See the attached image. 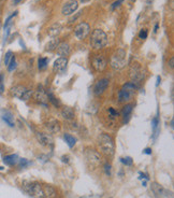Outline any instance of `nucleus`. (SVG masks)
Masks as SVG:
<instances>
[{"instance_id": "nucleus-11", "label": "nucleus", "mask_w": 174, "mask_h": 198, "mask_svg": "<svg viewBox=\"0 0 174 198\" xmlns=\"http://www.w3.org/2000/svg\"><path fill=\"white\" fill-rule=\"evenodd\" d=\"M34 99H36L40 104H43V106H46V104H48V93L45 92V90H44V88L42 87V86H39V87L37 88V90L34 92Z\"/></svg>"}, {"instance_id": "nucleus-28", "label": "nucleus", "mask_w": 174, "mask_h": 198, "mask_svg": "<svg viewBox=\"0 0 174 198\" xmlns=\"http://www.w3.org/2000/svg\"><path fill=\"white\" fill-rule=\"evenodd\" d=\"M7 67H8L9 72H12L16 69V60H15V56H14V55L12 56V58H11L10 62H9V65Z\"/></svg>"}, {"instance_id": "nucleus-19", "label": "nucleus", "mask_w": 174, "mask_h": 198, "mask_svg": "<svg viewBox=\"0 0 174 198\" xmlns=\"http://www.w3.org/2000/svg\"><path fill=\"white\" fill-rule=\"evenodd\" d=\"M62 24H60V23H55V24H53L50 28H48V34L50 35L51 37H57L58 35L62 32Z\"/></svg>"}, {"instance_id": "nucleus-5", "label": "nucleus", "mask_w": 174, "mask_h": 198, "mask_svg": "<svg viewBox=\"0 0 174 198\" xmlns=\"http://www.w3.org/2000/svg\"><path fill=\"white\" fill-rule=\"evenodd\" d=\"M25 191L32 197L36 198H44L43 187L40 183L37 182H24Z\"/></svg>"}, {"instance_id": "nucleus-37", "label": "nucleus", "mask_w": 174, "mask_h": 198, "mask_svg": "<svg viewBox=\"0 0 174 198\" xmlns=\"http://www.w3.org/2000/svg\"><path fill=\"white\" fill-rule=\"evenodd\" d=\"M104 170H105V173H107L108 176H111V165L105 164L104 165Z\"/></svg>"}, {"instance_id": "nucleus-10", "label": "nucleus", "mask_w": 174, "mask_h": 198, "mask_svg": "<svg viewBox=\"0 0 174 198\" xmlns=\"http://www.w3.org/2000/svg\"><path fill=\"white\" fill-rule=\"evenodd\" d=\"M93 67L97 72H102L104 71V69L107 68L108 66V60L103 55H96L93 58Z\"/></svg>"}, {"instance_id": "nucleus-3", "label": "nucleus", "mask_w": 174, "mask_h": 198, "mask_svg": "<svg viewBox=\"0 0 174 198\" xmlns=\"http://www.w3.org/2000/svg\"><path fill=\"white\" fill-rule=\"evenodd\" d=\"M138 86L133 84L132 82L126 83L123 85V87L121 88V90L118 92V101L121 104H126V102L130 101L133 98L137 90Z\"/></svg>"}, {"instance_id": "nucleus-14", "label": "nucleus", "mask_w": 174, "mask_h": 198, "mask_svg": "<svg viewBox=\"0 0 174 198\" xmlns=\"http://www.w3.org/2000/svg\"><path fill=\"white\" fill-rule=\"evenodd\" d=\"M38 141L44 146H51L53 145V137L50 134H45V132H38L37 134Z\"/></svg>"}, {"instance_id": "nucleus-16", "label": "nucleus", "mask_w": 174, "mask_h": 198, "mask_svg": "<svg viewBox=\"0 0 174 198\" xmlns=\"http://www.w3.org/2000/svg\"><path fill=\"white\" fill-rule=\"evenodd\" d=\"M46 128H48V130L51 134H58L60 131V129H62V126H60L59 121L52 118L46 123Z\"/></svg>"}, {"instance_id": "nucleus-33", "label": "nucleus", "mask_w": 174, "mask_h": 198, "mask_svg": "<svg viewBox=\"0 0 174 198\" xmlns=\"http://www.w3.org/2000/svg\"><path fill=\"white\" fill-rule=\"evenodd\" d=\"M109 114H110V116H111L112 118H116L117 116H118V112H117V111H115L113 108H109Z\"/></svg>"}, {"instance_id": "nucleus-13", "label": "nucleus", "mask_w": 174, "mask_h": 198, "mask_svg": "<svg viewBox=\"0 0 174 198\" xmlns=\"http://www.w3.org/2000/svg\"><path fill=\"white\" fill-rule=\"evenodd\" d=\"M109 83H110V81H109V79H107V78H103L98 81V82L96 83L95 87H94V93H95L96 96L102 95L103 93L107 90L108 86H109Z\"/></svg>"}, {"instance_id": "nucleus-4", "label": "nucleus", "mask_w": 174, "mask_h": 198, "mask_svg": "<svg viewBox=\"0 0 174 198\" xmlns=\"http://www.w3.org/2000/svg\"><path fill=\"white\" fill-rule=\"evenodd\" d=\"M126 59L127 54L126 51L123 48L117 50L111 57V62H110V66L114 70H121L125 66H126Z\"/></svg>"}, {"instance_id": "nucleus-21", "label": "nucleus", "mask_w": 174, "mask_h": 198, "mask_svg": "<svg viewBox=\"0 0 174 198\" xmlns=\"http://www.w3.org/2000/svg\"><path fill=\"white\" fill-rule=\"evenodd\" d=\"M62 115L63 118H66L67 121H72L75 116V113L73 109L70 108V107H65L62 110Z\"/></svg>"}, {"instance_id": "nucleus-24", "label": "nucleus", "mask_w": 174, "mask_h": 198, "mask_svg": "<svg viewBox=\"0 0 174 198\" xmlns=\"http://www.w3.org/2000/svg\"><path fill=\"white\" fill-rule=\"evenodd\" d=\"M2 120H3L4 122H6L10 127H14V125H15V122H14V117H13V115L10 112H6V113H4L3 115H2Z\"/></svg>"}, {"instance_id": "nucleus-9", "label": "nucleus", "mask_w": 174, "mask_h": 198, "mask_svg": "<svg viewBox=\"0 0 174 198\" xmlns=\"http://www.w3.org/2000/svg\"><path fill=\"white\" fill-rule=\"evenodd\" d=\"M85 157L89 166L96 168L100 165L101 163V156L97 151L95 150H87L85 152Z\"/></svg>"}, {"instance_id": "nucleus-20", "label": "nucleus", "mask_w": 174, "mask_h": 198, "mask_svg": "<svg viewBox=\"0 0 174 198\" xmlns=\"http://www.w3.org/2000/svg\"><path fill=\"white\" fill-rule=\"evenodd\" d=\"M43 187V193H44V198H56L57 196V192L56 190L51 185H44Z\"/></svg>"}, {"instance_id": "nucleus-31", "label": "nucleus", "mask_w": 174, "mask_h": 198, "mask_svg": "<svg viewBox=\"0 0 174 198\" xmlns=\"http://www.w3.org/2000/svg\"><path fill=\"white\" fill-rule=\"evenodd\" d=\"M121 162L123 163L124 165H126V166H131L132 165V159H131V157H124V158H121Z\"/></svg>"}, {"instance_id": "nucleus-22", "label": "nucleus", "mask_w": 174, "mask_h": 198, "mask_svg": "<svg viewBox=\"0 0 174 198\" xmlns=\"http://www.w3.org/2000/svg\"><path fill=\"white\" fill-rule=\"evenodd\" d=\"M18 156L16 154H11V155H7L4 156L3 158V163L6 165H8V166H14V165H16L18 163Z\"/></svg>"}, {"instance_id": "nucleus-35", "label": "nucleus", "mask_w": 174, "mask_h": 198, "mask_svg": "<svg viewBox=\"0 0 174 198\" xmlns=\"http://www.w3.org/2000/svg\"><path fill=\"white\" fill-rule=\"evenodd\" d=\"M123 1H124V0H116L115 2H113L112 6H111V10H115V9H116L117 7L121 6V3Z\"/></svg>"}, {"instance_id": "nucleus-2", "label": "nucleus", "mask_w": 174, "mask_h": 198, "mask_svg": "<svg viewBox=\"0 0 174 198\" xmlns=\"http://www.w3.org/2000/svg\"><path fill=\"white\" fill-rule=\"evenodd\" d=\"M108 44V36L103 30L95 29L90 37V45L94 50H101Z\"/></svg>"}, {"instance_id": "nucleus-1", "label": "nucleus", "mask_w": 174, "mask_h": 198, "mask_svg": "<svg viewBox=\"0 0 174 198\" xmlns=\"http://www.w3.org/2000/svg\"><path fill=\"white\" fill-rule=\"evenodd\" d=\"M98 143L103 153L107 156H113L115 153V143L110 135L101 134L98 139Z\"/></svg>"}, {"instance_id": "nucleus-36", "label": "nucleus", "mask_w": 174, "mask_h": 198, "mask_svg": "<svg viewBox=\"0 0 174 198\" xmlns=\"http://www.w3.org/2000/svg\"><path fill=\"white\" fill-rule=\"evenodd\" d=\"M4 90V86H3V76L2 74H0V95L3 93Z\"/></svg>"}, {"instance_id": "nucleus-8", "label": "nucleus", "mask_w": 174, "mask_h": 198, "mask_svg": "<svg viewBox=\"0 0 174 198\" xmlns=\"http://www.w3.org/2000/svg\"><path fill=\"white\" fill-rule=\"evenodd\" d=\"M90 32V26L87 23L82 22L74 28V36L77 40H84Z\"/></svg>"}, {"instance_id": "nucleus-15", "label": "nucleus", "mask_w": 174, "mask_h": 198, "mask_svg": "<svg viewBox=\"0 0 174 198\" xmlns=\"http://www.w3.org/2000/svg\"><path fill=\"white\" fill-rule=\"evenodd\" d=\"M68 65V58L67 57H59L54 62L53 70L55 72H62L66 69Z\"/></svg>"}, {"instance_id": "nucleus-48", "label": "nucleus", "mask_w": 174, "mask_h": 198, "mask_svg": "<svg viewBox=\"0 0 174 198\" xmlns=\"http://www.w3.org/2000/svg\"><path fill=\"white\" fill-rule=\"evenodd\" d=\"M149 2H150V0H149Z\"/></svg>"}, {"instance_id": "nucleus-30", "label": "nucleus", "mask_w": 174, "mask_h": 198, "mask_svg": "<svg viewBox=\"0 0 174 198\" xmlns=\"http://www.w3.org/2000/svg\"><path fill=\"white\" fill-rule=\"evenodd\" d=\"M12 56H13V53L11 52V51H8V52L6 53V56H4V65H6V66H8L9 65V62H10Z\"/></svg>"}, {"instance_id": "nucleus-40", "label": "nucleus", "mask_w": 174, "mask_h": 198, "mask_svg": "<svg viewBox=\"0 0 174 198\" xmlns=\"http://www.w3.org/2000/svg\"><path fill=\"white\" fill-rule=\"evenodd\" d=\"M169 64H170V68L171 69H173V66H174V58L173 57H171V59H170V62H169Z\"/></svg>"}, {"instance_id": "nucleus-43", "label": "nucleus", "mask_w": 174, "mask_h": 198, "mask_svg": "<svg viewBox=\"0 0 174 198\" xmlns=\"http://www.w3.org/2000/svg\"><path fill=\"white\" fill-rule=\"evenodd\" d=\"M13 1H14V3H15V4H17V3H20L21 1H23V0H13Z\"/></svg>"}, {"instance_id": "nucleus-25", "label": "nucleus", "mask_w": 174, "mask_h": 198, "mask_svg": "<svg viewBox=\"0 0 174 198\" xmlns=\"http://www.w3.org/2000/svg\"><path fill=\"white\" fill-rule=\"evenodd\" d=\"M63 139H65L66 143L68 144V146H69V148H73V146L75 145V143H76V139H75L73 136L69 135V134H65Z\"/></svg>"}, {"instance_id": "nucleus-32", "label": "nucleus", "mask_w": 174, "mask_h": 198, "mask_svg": "<svg viewBox=\"0 0 174 198\" xmlns=\"http://www.w3.org/2000/svg\"><path fill=\"white\" fill-rule=\"evenodd\" d=\"M139 38L144 40V39L147 38V30L146 29H141L140 34H139Z\"/></svg>"}, {"instance_id": "nucleus-44", "label": "nucleus", "mask_w": 174, "mask_h": 198, "mask_svg": "<svg viewBox=\"0 0 174 198\" xmlns=\"http://www.w3.org/2000/svg\"><path fill=\"white\" fill-rule=\"evenodd\" d=\"M82 2H87V1H89V0H81Z\"/></svg>"}, {"instance_id": "nucleus-6", "label": "nucleus", "mask_w": 174, "mask_h": 198, "mask_svg": "<svg viewBox=\"0 0 174 198\" xmlns=\"http://www.w3.org/2000/svg\"><path fill=\"white\" fill-rule=\"evenodd\" d=\"M10 92L13 97H15V98H17V99H21V100H28L32 95V90H28L26 86H23V85L13 86V87L11 88Z\"/></svg>"}, {"instance_id": "nucleus-34", "label": "nucleus", "mask_w": 174, "mask_h": 198, "mask_svg": "<svg viewBox=\"0 0 174 198\" xmlns=\"http://www.w3.org/2000/svg\"><path fill=\"white\" fill-rule=\"evenodd\" d=\"M18 164H20L21 168H24V167H26L28 165V162L25 158H20V159H18Z\"/></svg>"}, {"instance_id": "nucleus-46", "label": "nucleus", "mask_w": 174, "mask_h": 198, "mask_svg": "<svg viewBox=\"0 0 174 198\" xmlns=\"http://www.w3.org/2000/svg\"><path fill=\"white\" fill-rule=\"evenodd\" d=\"M0 170H3V167H0Z\"/></svg>"}, {"instance_id": "nucleus-47", "label": "nucleus", "mask_w": 174, "mask_h": 198, "mask_svg": "<svg viewBox=\"0 0 174 198\" xmlns=\"http://www.w3.org/2000/svg\"><path fill=\"white\" fill-rule=\"evenodd\" d=\"M130 1H132V2H135V0H130Z\"/></svg>"}, {"instance_id": "nucleus-23", "label": "nucleus", "mask_w": 174, "mask_h": 198, "mask_svg": "<svg viewBox=\"0 0 174 198\" xmlns=\"http://www.w3.org/2000/svg\"><path fill=\"white\" fill-rule=\"evenodd\" d=\"M59 43H60L59 39L53 38L51 41H48V43L45 45V51L46 52H53V51H55L56 48H57V46Z\"/></svg>"}, {"instance_id": "nucleus-18", "label": "nucleus", "mask_w": 174, "mask_h": 198, "mask_svg": "<svg viewBox=\"0 0 174 198\" xmlns=\"http://www.w3.org/2000/svg\"><path fill=\"white\" fill-rule=\"evenodd\" d=\"M132 110H133V104H127L123 108L121 116H123L124 123H128V121L130 120V115H131V113H132Z\"/></svg>"}, {"instance_id": "nucleus-39", "label": "nucleus", "mask_w": 174, "mask_h": 198, "mask_svg": "<svg viewBox=\"0 0 174 198\" xmlns=\"http://www.w3.org/2000/svg\"><path fill=\"white\" fill-rule=\"evenodd\" d=\"M143 153H145V154H147V155H150V154H152V149L146 148L144 151H143Z\"/></svg>"}, {"instance_id": "nucleus-29", "label": "nucleus", "mask_w": 174, "mask_h": 198, "mask_svg": "<svg viewBox=\"0 0 174 198\" xmlns=\"http://www.w3.org/2000/svg\"><path fill=\"white\" fill-rule=\"evenodd\" d=\"M48 102H52V104H53L55 107H59V106H60L59 101H58V100L55 98V96H54V95L52 94V93H48Z\"/></svg>"}, {"instance_id": "nucleus-12", "label": "nucleus", "mask_w": 174, "mask_h": 198, "mask_svg": "<svg viewBox=\"0 0 174 198\" xmlns=\"http://www.w3.org/2000/svg\"><path fill=\"white\" fill-rule=\"evenodd\" d=\"M77 8H79V3L76 0H69L62 6V13L63 15H71L77 10Z\"/></svg>"}, {"instance_id": "nucleus-27", "label": "nucleus", "mask_w": 174, "mask_h": 198, "mask_svg": "<svg viewBox=\"0 0 174 198\" xmlns=\"http://www.w3.org/2000/svg\"><path fill=\"white\" fill-rule=\"evenodd\" d=\"M158 126H159V118L158 116H155L152 120V127H153V130H154L155 138H156V132L158 131Z\"/></svg>"}, {"instance_id": "nucleus-42", "label": "nucleus", "mask_w": 174, "mask_h": 198, "mask_svg": "<svg viewBox=\"0 0 174 198\" xmlns=\"http://www.w3.org/2000/svg\"><path fill=\"white\" fill-rule=\"evenodd\" d=\"M158 26H159V25H158V23H157V24L155 25V27H154V32H157V30H158Z\"/></svg>"}, {"instance_id": "nucleus-45", "label": "nucleus", "mask_w": 174, "mask_h": 198, "mask_svg": "<svg viewBox=\"0 0 174 198\" xmlns=\"http://www.w3.org/2000/svg\"><path fill=\"white\" fill-rule=\"evenodd\" d=\"M0 28H1V18H0Z\"/></svg>"}, {"instance_id": "nucleus-7", "label": "nucleus", "mask_w": 174, "mask_h": 198, "mask_svg": "<svg viewBox=\"0 0 174 198\" xmlns=\"http://www.w3.org/2000/svg\"><path fill=\"white\" fill-rule=\"evenodd\" d=\"M129 73H130L131 81H132V83H133V84H135V85H137L138 83L142 82V80L145 78L144 70H143L142 66H141L140 64H133V65H131L130 71H129Z\"/></svg>"}, {"instance_id": "nucleus-17", "label": "nucleus", "mask_w": 174, "mask_h": 198, "mask_svg": "<svg viewBox=\"0 0 174 198\" xmlns=\"http://www.w3.org/2000/svg\"><path fill=\"white\" fill-rule=\"evenodd\" d=\"M56 50H57V53L62 57H67L70 54V45L67 42L59 43Z\"/></svg>"}, {"instance_id": "nucleus-38", "label": "nucleus", "mask_w": 174, "mask_h": 198, "mask_svg": "<svg viewBox=\"0 0 174 198\" xmlns=\"http://www.w3.org/2000/svg\"><path fill=\"white\" fill-rule=\"evenodd\" d=\"M81 13H82V12H77V13H76V15H75V16H73V17H71V18H70L69 23H73V22H75V21H76V18L79 17L80 15H81Z\"/></svg>"}, {"instance_id": "nucleus-26", "label": "nucleus", "mask_w": 174, "mask_h": 198, "mask_svg": "<svg viewBox=\"0 0 174 198\" xmlns=\"http://www.w3.org/2000/svg\"><path fill=\"white\" fill-rule=\"evenodd\" d=\"M48 59L45 57H41L39 58V60H38V67H39L40 70H43V69H45L46 67H48Z\"/></svg>"}, {"instance_id": "nucleus-41", "label": "nucleus", "mask_w": 174, "mask_h": 198, "mask_svg": "<svg viewBox=\"0 0 174 198\" xmlns=\"http://www.w3.org/2000/svg\"><path fill=\"white\" fill-rule=\"evenodd\" d=\"M161 82V79H160V76H157V82H156V86H158L159 85V83Z\"/></svg>"}]
</instances>
